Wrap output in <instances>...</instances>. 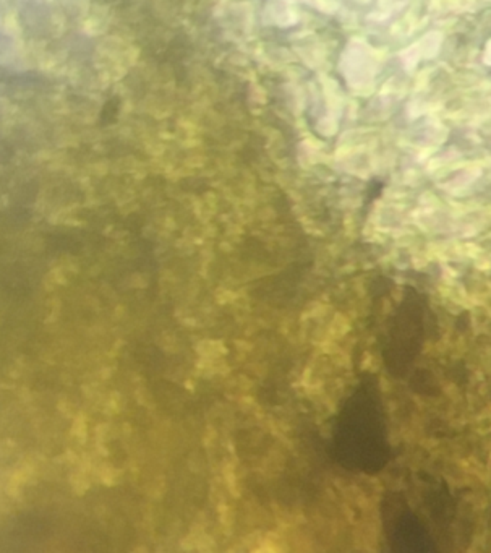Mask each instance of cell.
Instances as JSON below:
<instances>
[{
	"label": "cell",
	"instance_id": "obj_1",
	"mask_svg": "<svg viewBox=\"0 0 491 553\" xmlns=\"http://www.w3.org/2000/svg\"><path fill=\"white\" fill-rule=\"evenodd\" d=\"M341 451L353 467L376 471L387 453L386 425L380 399L371 386H362L351 398L341 422Z\"/></svg>",
	"mask_w": 491,
	"mask_h": 553
}]
</instances>
